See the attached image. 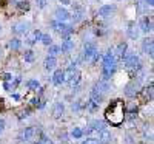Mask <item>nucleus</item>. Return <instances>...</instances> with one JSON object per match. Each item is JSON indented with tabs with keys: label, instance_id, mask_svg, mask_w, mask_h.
I'll list each match as a JSON object with an SVG mask.
<instances>
[{
	"label": "nucleus",
	"instance_id": "c756f323",
	"mask_svg": "<svg viewBox=\"0 0 154 144\" xmlns=\"http://www.w3.org/2000/svg\"><path fill=\"white\" fill-rule=\"evenodd\" d=\"M40 42H42L43 45L49 47L51 44H53V37H51L49 34H42V37H40Z\"/></svg>",
	"mask_w": 154,
	"mask_h": 144
},
{
	"label": "nucleus",
	"instance_id": "ddd939ff",
	"mask_svg": "<svg viewBox=\"0 0 154 144\" xmlns=\"http://www.w3.org/2000/svg\"><path fill=\"white\" fill-rule=\"evenodd\" d=\"M56 65H57V59L53 57V56H46L45 61H43V67L46 71H53L56 70Z\"/></svg>",
	"mask_w": 154,
	"mask_h": 144
},
{
	"label": "nucleus",
	"instance_id": "6e6552de",
	"mask_svg": "<svg viewBox=\"0 0 154 144\" xmlns=\"http://www.w3.org/2000/svg\"><path fill=\"white\" fill-rule=\"evenodd\" d=\"M89 101L93 102V106H94V107L100 106V102L103 101V96H102V93H100V91H99L96 87H93L91 91H89Z\"/></svg>",
	"mask_w": 154,
	"mask_h": 144
},
{
	"label": "nucleus",
	"instance_id": "393cba45",
	"mask_svg": "<svg viewBox=\"0 0 154 144\" xmlns=\"http://www.w3.org/2000/svg\"><path fill=\"white\" fill-rule=\"evenodd\" d=\"M34 59H35V54H34V51H32V50L25 51V54H23V61H25V62L31 64V62H34Z\"/></svg>",
	"mask_w": 154,
	"mask_h": 144
},
{
	"label": "nucleus",
	"instance_id": "c85d7f7f",
	"mask_svg": "<svg viewBox=\"0 0 154 144\" xmlns=\"http://www.w3.org/2000/svg\"><path fill=\"white\" fill-rule=\"evenodd\" d=\"M137 93V85H134V84H130L126 87V90H125V95L126 96H134Z\"/></svg>",
	"mask_w": 154,
	"mask_h": 144
},
{
	"label": "nucleus",
	"instance_id": "e433bc0d",
	"mask_svg": "<svg viewBox=\"0 0 154 144\" xmlns=\"http://www.w3.org/2000/svg\"><path fill=\"white\" fill-rule=\"evenodd\" d=\"M3 130H5V119H0V135H2Z\"/></svg>",
	"mask_w": 154,
	"mask_h": 144
},
{
	"label": "nucleus",
	"instance_id": "7ed1b4c3",
	"mask_svg": "<svg viewBox=\"0 0 154 144\" xmlns=\"http://www.w3.org/2000/svg\"><path fill=\"white\" fill-rule=\"evenodd\" d=\"M65 82L69 87H75L80 82V71L77 70L74 65H69L68 70H65Z\"/></svg>",
	"mask_w": 154,
	"mask_h": 144
},
{
	"label": "nucleus",
	"instance_id": "f8f14e48",
	"mask_svg": "<svg viewBox=\"0 0 154 144\" xmlns=\"http://www.w3.org/2000/svg\"><path fill=\"white\" fill-rule=\"evenodd\" d=\"M126 53H128V44L126 42H120V44H117V47H116V53H112V54H116L119 59H123Z\"/></svg>",
	"mask_w": 154,
	"mask_h": 144
},
{
	"label": "nucleus",
	"instance_id": "58836bf2",
	"mask_svg": "<svg viewBox=\"0 0 154 144\" xmlns=\"http://www.w3.org/2000/svg\"><path fill=\"white\" fill-rule=\"evenodd\" d=\"M60 3H62V5H71L69 0H60Z\"/></svg>",
	"mask_w": 154,
	"mask_h": 144
},
{
	"label": "nucleus",
	"instance_id": "aec40b11",
	"mask_svg": "<svg viewBox=\"0 0 154 144\" xmlns=\"http://www.w3.org/2000/svg\"><path fill=\"white\" fill-rule=\"evenodd\" d=\"M89 129H91V130H96V132H100V130L106 129V123H105V121L94 119V121H91V124H89Z\"/></svg>",
	"mask_w": 154,
	"mask_h": 144
},
{
	"label": "nucleus",
	"instance_id": "5701e85b",
	"mask_svg": "<svg viewBox=\"0 0 154 144\" xmlns=\"http://www.w3.org/2000/svg\"><path fill=\"white\" fill-rule=\"evenodd\" d=\"M9 48L14 50V51L20 50V48H22V41H20L19 37H12L11 41H9Z\"/></svg>",
	"mask_w": 154,
	"mask_h": 144
},
{
	"label": "nucleus",
	"instance_id": "2f4dec72",
	"mask_svg": "<svg viewBox=\"0 0 154 144\" xmlns=\"http://www.w3.org/2000/svg\"><path fill=\"white\" fill-rule=\"evenodd\" d=\"M82 144H99V141L96 138H86L82 141Z\"/></svg>",
	"mask_w": 154,
	"mask_h": 144
},
{
	"label": "nucleus",
	"instance_id": "cd10ccee",
	"mask_svg": "<svg viewBox=\"0 0 154 144\" xmlns=\"http://www.w3.org/2000/svg\"><path fill=\"white\" fill-rule=\"evenodd\" d=\"M71 136H72L74 139H80V138L83 136V130H82L80 127H74V129L71 130Z\"/></svg>",
	"mask_w": 154,
	"mask_h": 144
},
{
	"label": "nucleus",
	"instance_id": "dca6fc26",
	"mask_svg": "<svg viewBox=\"0 0 154 144\" xmlns=\"http://www.w3.org/2000/svg\"><path fill=\"white\" fill-rule=\"evenodd\" d=\"M53 82H54V85H62L65 82V70H62V68L56 70L54 76H53Z\"/></svg>",
	"mask_w": 154,
	"mask_h": 144
},
{
	"label": "nucleus",
	"instance_id": "473e14b6",
	"mask_svg": "<svg viewBox=\"0 0 154 144\" xmlns=\"http://www.w3.org/2000/svg\"><path fill=\"white\" fill-rule=\"evenodd\" d=\"M17 6H19L20 9H28V8H29V5H28L26 2H19V3H17Z\"/></svg>",
	"mask_w": 154,
	"mask_h": 144
},
{
	"label": "nucleus",
	"instance_id": "9b49d317",
	"mask_svg": "<svg viewBox=\"0 0 154 144\" xmlns=\"http://www.w3.org/2000/svg\"><path fill=\"white\" fill-rule=\"evenodd\" d=\"M74 50V41L71 37H66V39H63V42L60 45V51L62 53H71V51Z\"/></svg>",
	"mask_w": 154,
	"mask_h": 144
},
{
	"label": "nucleus",
	"instance_id": "c9c22d12",
	"mask_svg": "<svg viewBox=\"0 0 154 144\" xmlns=\"http://www.w3.org/2000/svg\"><path fill=\"white\" fill-rule=\"evenodd\" d=\"M28 115H29V110H23V112H22V113L19 115V118H20V119H22V118H26Z\"/></svg>",
	"mask_w": 154,
	"mask_h": 144
},
{
	"label": "nucleus",
	"instance_id": "0eeeda50",
	"mask_svg": "<svg viewBox=\"0 0 154 144\" xmlns=\"http://www.w3.org/2000/svg\"><path fill=\"white\" fill-rule=\"evenodd\" d=\"M54 16H56V22H65L66 23L71 19V12L63 6H57L54 11Z\"/></svg>",
	"mask_w": 154,
	"mask_h": 144
},
{
	"label": "nucleus",
	"instance_id": "4be33fe9",
	"mask_svg": "<svg viewBox=\"0 0 154 144\" xmlns=\"http://www.w3.org/2000/svg\"><path fill=\"white\" fill-rule=\"evenodd\" d=\"M34 135H35V129L34 127H26V129L23 130L22 138H23V141H31L34 138Z\"/></svg>",
	"mask_w": 154,
	"mask_h": 144
},
{
	"label": "nucleus",
	"instance_id": "f257e3e1",
	"mask_svg": "<svg viewBox=\"0 0 154 144\" xmlns=\"http://www.w3.org/2000/svg\"><path fill=\"white\" fill-rule=\"evenodd\" d=\"M105 118L111 126L119 127L125 119V109L122 106V102L120 101H112L111 106L108 107V110L105 112Z\"/></svg>",
	"mask_w": 154,
	"mask_h": 144
},
{
	"label": "nucleus",
	"instance_id": "f03ea898",
	"mask_svg": "<svg viewBox=\"0 0 154 144\" xmlns=\"http://www.w3.org/2000/svg\"><path fill=\"white\" fill-rule=\"evenodd\" d=\"M116 67H117L116 56L111 53V51L105 53L103 57H102V76H103V81H108L112 76V73L116 71Z\"/></svg>",
	"mask_w": 154,
	"mask_h": 144
},
{
	"label": "nucleus",
	"instance_id": "a878e982",
	"mask_svg": "<svg viewBox=\"0 0 154 144\" xmlns=\"http://www.w3.org/2000/svg\"><path fill=\"white\" fill-rule=\"evenodd\" d=\"M96 88L100 91V93H105V91H108V90H109V85H108V82H106V81H99V82H97V85H96Z\"/></svg>",
	"mask_w": 154,
	"mask_h": 144
},
{
	"label": "nucleus",
	"instance_id": "b1692460",
	"mask_svg": "<svg viewBox=\"0 0 154 144\" xmlns=\"http://www.w3.org/2000/svg\"><path fill=\"white\" fill-rule=\"evenodd\" d=\"M62 51H60V45H54V44H51L49 45V50H48V56H53L56 57L57 54H60Z\"/></svg>",
	"mask_w": 154,
	"mask_h": 144
},
{
	"label": "nucleus",
	"instance_id": "2eb2a0df",
	"mask_svg": "<svg viewBox=\"0 0 154 144\" xmlns=\"http://www.w3.org/2000/svg\"><path fill=\"white\" fill-rule=\"evenodd\" d=\"M114 11H116L114 5H103V6L99 8V16L100 17H109Z\"/></svg>",
	"mask_w": 154,
	"mask_h": 144
},
{
	"label": "nucleus",
	"instance_id": "412c9836",
	"mask_svg": "<svg viewBox=\"0 0 154 144\" xmlns=\"http://www.w3.org/2000/svg\"><path fill=\"white\" fill-rule=\"evenodd\" d=\"M83 14H85V11H83V8H80V6H74V12H72V20L74 22H80L82 19H83Z\"/></svg>",
	"mask_w": 154,
	"mask_h": 144
},
{
	"label": "nucleus",
	"instance_id": "9d476101",
	"mask_svg": "<svg viewBox=\"0 0 154 144\" xmlns=\"http://www.w3.org/2000/svg\"><path fill=\"white\" fill-rule=\"evenodd\" d=\"M111 139H112V135H111L109 130L103 129V130H100V132H99V139H97L99 144H109Z\"/></svg>",
	"mask_w": 154,
	"mask_h": 144
},
{
	"label": "nucleus",
	"instance_id": "4468645a",
	"mask_svg": "<svg viewBox=\"0 0 154 144\" xmlns=\"http://www.w3.org/2000/svg\"><path fill=\"white\" fill-rule=\"evenodd\" d=\"M142 50H143L145 54H148L149 57H152V53H154L152 39H143V42H142Z\"/></svg>",
	"mask_w": 154,
	"mask_h": 144
},
{
	"label": "nucleus",
	"instance_id": "7c9ffc66",
	"mask_svg": "<svg viewBox=\"0 0 154 144\" xmlns=\"http://www.w3.org/2000/svg\"><path fill=\"white\" fill-rule=\"evenodd\" d=\"M126 33H128V36H130L131 39H137V36H139V31L134 27H130V28L126 30Z\"/></svg>",
	"mask_w": 154,
	"mask_h": 144
},
{
	"label": "nucleus",
	"instance_id": "f704fd0d",
	"mask_svg": "<svg viewBox=\"0 0 154 144\" xmlns=\"http://www.w3.org/2000/svg\"><path fill=\"white\" fill-rule=\"evenodd\" d=\"M42 139H43V141H42V144H54L53 141H51L49 138H46L45 135H42Z\"/></svg>",
	"mask_w": 154,
	"mask_h": 144
},
{
	"label": "nucleus",
	"instance_id": "423d86ee",
	"mask_svg": "<svg viewBox=\"0 0 154 144\" xmlns=\"http://www.w3.org/2000/svg\"><path fill=\"white\" fill-rule=\"evenodd\" d=\"M96 54H97V47H96V44L86 42V44L83 45V59H85L86 62L91 64V61L94 59Z\"/></svg>",
	"mask_w": 154,
	"mask_h": 144
},
{
	"label": "nucleus",
	"instance_id": "ea45409f",
	"mask_svg": "<svg viewBox=\"0 0 154 144\" xmlns=\"http://www.w3.org/2000/svg\"><path fill=\"white\" fill-rule=\"evenodd\" d=\"M34 144H42V142H34Z\"/></svg>",
	"mask_w": 154,
	"mask_h": 144
},
{
	"label": "nucleus",
	"instance_id": "39448f33",
	"mask_svg": "<svg viewBox=\"0 0 154 144\" xmlns=\"http://www.w3.org/2000/svg\"><path fill=\"white\" fill-rule=\"evenodd\" d=\"M53 25V28L63 37V39H66V37H69V34L74 31V28H72V25H69V23H65V22H53L51 23Z\"/></svg>",
	"mask_w": 154,
	"mask_h": 144
},
{
	"label": "nucleus",
	"instance_id": "6ab92c4d",
	"mask_svg": "<svg viewBox=\"0 0 154 144\" xmlns=\"http://www.w3.org/2000/svg\"><path fill=\"white\" fill-rule=\"evenodd\" d=\"M63 113H65V106H63V102H56L54 107H53V115H54V118H62Z\"/></svg>",
	"mask_w": 154,
	"mask_h": 144
},
{
	"label": "nucleus",
	"instance_id": "a211bd4d",
	"mask_svg": "<svg viewBox=\"0 0 154 144\" xmlns=\"http://www.w3.org/2000/svg\"><path fill=\"white\" fill-rule=\"evenodd\" d=\"M140 30H142L145 34L151 33L152 31V20L149 17H143L142 20H140Z\"/></svg>",
	"mask_w": 154,
	"mask_h": 144
},
{
	"label": "nucleus",
	"instance_id": "f3484780",
	"mask_svg": "<svg viewBox=\"0 0 154 144\" xmlns=\"http://www.w3.org/2000/svg\"><path fill=\"white\" fill-rule=\"evenodd\" d=\"M12 33H14L16 36H22V34H26L28 33V23H16L14 27H12Z\"/></svg>",
	"mask_w": 154,
	"mask_h": 144
},
{
	"label": "nucleus",
	"instance_id": "1a4fd4ad",
	"mask_svg": "<svg viewBox=\"0 0 154 144\" xmlns=\"http://www.w3.org/2000/svg\"><path fill=\"white\" fill-rule=\"evenodd\" d=\"M40 37H42V31H40V30H34L31 34L26 36V41H25V42H26L29 47H32L35 42L40 41Z\"/></svg>",
	"mask_w": 154,
	"mask_h": 144
},
{
	"label": "nucleus",
	"instance_id": "72a5a7b5",
	"mask_svg": "<svg viewBox=\"0 0 154 144\" xmlns=\"http://www.w3.org/2000/svg\"><path fill=\"white\" fill-rule=\"evenodd\" d=\"M46 2H48V0H37V6L38 8H45L46 6Z\"/></svg>",
	"mask_w": 154,
	"mask_h": 144
},
{
	"label": "nucleus",
	"instance_id": "20e7f679",
	"mask_svg": "<svg viewBox=\"0 0 154 144\" xmlns=\"http://www.w3.org/2000/svg\"><path fill=\"white\" fill-rule=\"evenodd\" d=\"M125 62V65L131 70H140L142 68V62H140V57L136 53H126L125 57L122 59Z\"/></svg>",
	"mask_w": 154,
	"mask_h": 144
},
{
	"label": "nucleus",
	"instance_id": "bb28decb",
	"mask_svg": "<svg viewBox=\"0 0 154 144\" xmlns=\"http://www.w3.org/2000/svg\"><path fill=\"white\" fill-rule=\"evenodd\" d=\"M26 87H28L29 90L35 91V90H38V88H40V82H38L37 79H29V81L26 82Z\"/></svg>",
	"mask_w": 154,
	"mask_h": 144
},
{
	"label": "nucleus",
	"instance_id": "4c0bfd02",
	"mask_svg": "<svg viewBox=\"0 0 154 144\" xmlns=\"http://www.w3.org/2000/svg\"><path fill=\"white\" fill-rule=\"evenodd\" d=\"M145 3H146L148 6H152V5H154V0H145Z\"/></svg>",
	"mask_w": 154,
	"mask_h": 144
}]
</instances>
